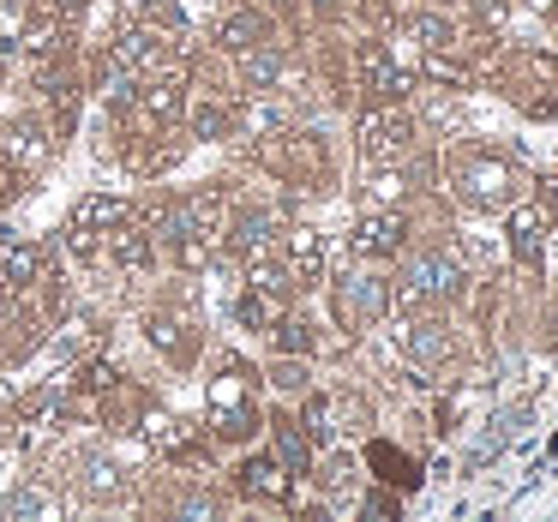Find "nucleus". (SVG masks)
Here are the masks:
<instances>
[{"label": "nucleus", "mask_w": 558, "mask_h": 522, "mask_svg": "<svg viewBox=\"0 0 558 522\" xmlns=\"http://www.w3.org/2000/svg\"><path fill=\"white\" fill-rule=\"evenodd\" d=\"M409 246H414V222L402 205L361 210V222H354V234H349V253L361 258V265H397Z\"/></svg>", "instance_id": "obj_5"}, {"label": "nucleus", "mask_w": 558, "mask_h": 522, "mask_svg": "<svg viewBox=\"0 0 558 522\" xmlns=\"http://www.w3.org/2000/svg\"><path fill=\"white\" fill-rule=\"evenodd\" d=\"M354 145H361V162H409L421 145V121L409 114V102H373L354 121Z\"/></svg>", "instance_id": "obj_3"}, {"label": "nucleus", "mask_w": 558, "mask_h": 522, "mask_svg": "<svg viewBox=\"0 0 558 522\" xmlns=\"http://www.w3.org/2000/svg\"><path fill=\"white\" fill-rule=\"evenodd\" d=\"M505 217H510V258H517L529 277H541V270H546V234H553L541 198H517Z\"/></svg>", "instance_id": "obj_6"}, {"label": "nucleus", "mask_w": 558, "mask_h": 522, "mask_svg": "<svg viewBox=\"0 0 558 522\" xmlns=\"http://www.w3.org/2000/svg\"><path fill=\"white\" fill-rule=\"evenodd\" d=\"M43 265H49V253H43V246L13 241V234L0 241V289H7V294H25L31 282L43 277Z\"/></svg>", "instance_id": "obj_8"}, {"label": "nucleus", "mask_w": 558, "mask_h": 522, "mask_svg": "<svg viewBox=\"0 0 558 522\" xmlns=\"http://www.w3.org/2000/svg\"><path fill=\"white\" fill-rule=\"evenodd\" d=\"M126 217H133V210H126L121 198H78L73 229H85V234H109V229H121Z\"/></svg>", "instance_id": "obj_18"}, {"label": "nucleus", "mask_w": 558, "mask_h": 522, "mask_svg": "<svg viewBox=\"0 0 558 522\" xmlns=\"http://www.w3.org/2000/svg\"><path fill=\"white\" fill-rule=\"evenodd\" d=\"M265 337L277 342V354H313L318 349V337H313V325H306V318H277Z\"/></svg>", "instance_id": "obj_20"}, {"label": "nucleus", "mask_w": 558, "mask_h": 522, "mask_svg": "<svg viewBox=\"0 0 558 522\" xmlns=\"http://www.w3.org/2000/svg\"><path fill=\"white\" fill-rule=\"evenodd\" d=\"M174 114H181V85H174V78H150V85L138 90V121L174 126Z\"/></svg>", "instance_id": "obj_15"}, {"label": "nucleus", "mask_w": 558, "mask_h": 522, "mask_svg": "<svg viewBox=\"0 0 558 522\" xmlns=\"http://www.w3.org/2000/svg\"><path fill=\"white\" fill-rule=\"evenodd\" d=\"M553 349H558V301H553Z\"/></svg>", "instance_id": "obj_28"}, {"label": "nucleus", "mask_w": 558, "mask_h": 522, "mask_svg": "<svg viewBox=\"0 0 558 522\" xmlns=\"http://www.w3.org/2000/svg\"><path fill=\"white\" fill-rule=\"evenodd\" d=\"M541 210H546V222H553V229H558V169H553V174H546V181H541Z\"/></svg>", "instance_id": "obj_25"}, {"label": "nucleus", "mask_w": 558, "mask_h": 522, "mask_svg": "<svg viewBox=\"0 0 558 522\" xmlns=\"http://www.w3.org/2000/svg\"><path fill=\"white\" fill-rule=\"evenodd\" d=\"M361 510H366V517H397L402 505H397V493H373V498H366Z\"/></svg>", "instance_id": "obj_26"}, {"label": "nucleus", "mask_w": 558, "mask_h": 522, "mask_svg": "<svg viewBox=\"0 0 558 522\" xmlns=\"http://www.w3.org/2000/svg\"><path fill=\"white\" fill-rule=\"evenodd\" d=\"M366 462H373V469H378V481H385V486H397V493H414V486H421V462H414V457H402L397 445H385V438H373V445H366Z\"/></svg>", "instance_id": "obj_14"}, {"label": "nucleus", "mask_w": 558, "mask_h": 522, "mask_svg": "<svg viewBox=\"0 0 558 522\" xmlns=\"http://www.w3.org/2000/svg\"><path fill=\"white\" fill-rule=\"evenodd\" d=\"M85 486L97 498H121V474H114V462H90L85 469Z\"/></svg>", "instance_id": "obj_23"}, {"label": "nucleus", "mask_w": 558, "mask_h": 522, "mask_svg": "<svg viewBox=\"0 0 558 522\" xmlns=\"http://www.w3.org/2000/svg\"><path fill=\"white\" fill-rule=\"evenodd\" d=\"M445 181H450V193H457L462 210L493 217V210H510L517 198H529V162H522L517 150H505V145L469 138V145L445 150Z\"/></svg>", "instance_id": "obj_1"}, {"label": "nucleus", "mask_w": 558, "mask_h": 522, "mask_svg": "<svg viewBox=\"0 0 558 522\" xmlns=\"http://www.w3.org/2000/svg\"><path fill=\"white\" fill-rule=\"evenodd\" d=\"M217 43H222L229 54H246V49H258V43H270V19L253 13V7H234V13H222Z\"/></svg>", "instance_id": "obj_11"}, {"label": "nucleus", "mask_w": 558, "mask_h": 522, "mask_svg": "<svg viewBox=\"0 0 558 522\" xmlns=\"http://www.w3.org/2000/svg\"><path fill=\"white\" fill-rule=\"evenodd\" d=\"M114 66L121 73H157L162 66V37L157 31H121V43H114Z\"/></svg>", "instance_id": "obj_13"}, {"label": "nucleus", "mask_w": 558, "mask_h": 522, "mask_svg": "<svg viewBox=\"0 0 558 522\" xmlns=\"http://www.w3.org/2000/svg\"><path fill=\"white\" fill-rule=\"evenodd\" d=\"M282 246H289V277L294 289H318V277H325V241H318L313 222H294V229H282Z\"/></svg>", "instance_id": "obj_7"}, {"label": "nucleus", "mask_w": 558, "mask_h": 522, "mask_svg": "<svg viewBox=\"0 0 558 522\" xmlns=\"http://www.w3.org/2000/svg\"><path fill=\"white\" fill-rule=\"evenodd\" d=\"M306 7H313V13H325V19H330V13H342V0H306Z\"/></svg>", "instance_id": "obj_27"}, {"label": "nucleus", "mask_w": 558, "mask_h": 522, "mask_svg": "<svg viewBox=\"0 0 558 522\" xmlns=\"http://www.w3.org/2000/svg\"><path fill=\"white\" fill-rule=\"evenodd\" d=\"M282 126H289V114H282V102H246L241 114H234V133L229 138H277Z\"/></svg>", "instance_id": "obj_16"}, {"label": "nucleus", "mask_w": 558, "mask_h": 522, "mask_svg": "<svg viewBox=\"0 0 558 522\" xmlns=\"http://www.w3.org/2000/svg\"><path fill=\"white\" fill-rule=\"evenodd\" d=\"M289 481H294V474L282 469L277 457H253L241 469V493L246 498H270V505H289Z\"/></svg>", "instance_id": "obj_12"}, {"label": "nucleus", "mask_w": 558, "mask_h": 522, "mask_svg": "<svg viewBox=\"0 0 558 522\" xmlns=\"http://www.w3.org/2000/svg\"><path fill=\"white\" fill-rule=\"evenodd\" d=\"M469 294V265L450 253L445 241H426L402 253V270L390 282V313H421V306H450Z\"/></svg>", "instance_id": "obj_2"}, {"label": "nucleus", "mask_w": 558, "mask_h": 522, "mask_svg": "<svg viewBox=\"0 0 558 522\" xmlns=\"http://www.w3.org/2000/svg\"><path fill=\"white\" fill-rule=\"evenodd\" d=\"M270 445H277V462L282 469L294 474V481H301V474H313V433H306L301 421H270Z\"/></svg>", "instance_id": "obj_10"}, {"label": "nucleus", "mask_w": 558, "mask_h": 522, "mask_svg": "<svg viewBox=\"0 0 558 522\" xmlns=\"http://www.w3.org/2000/svg\"><path fill=\"white\" fill-rule=\"evenodd\" d=\"M282 306H289V301H277V294L253 289V282H246V289L234 294V318H241L246 330H270V325L282 318Z\"/></svg>", "instance_id": "obj_17"}, {"label": "nucleus", "mask_w": 558, "mask_h": 522, "mask_svg": "<svg viewBox=\"0 0 558 522\" xmlns=\"http://www.w3.org/2000/svg\"><path fill=\"white\" fill-rule=\"evenodd\" d=\"M193 133L198 138H229L234 133V114L217 109V102H198V109H193Z\"/></svg>", "instance_id": "obj_21"}, {"label": "nucleus", "mask_w": 558, "mask_h": 522, "mask_svg": "<svg viewBox=\"0 0 558 522\" xmlns=\"http://www.w3.org/2000/svg\"><path fill=\"white\" fill-rule=\"evenodd\" d=\"M318 486H325V493H342V486H354V462H349V457H330L325 474H318Z\"/></svg>", "instance_id": "obj_24"}, {"label": "nucleus", "mask_w": 558, "mask_h": 522, "mask_svg": "<svg viewBox=\"0 0 558 522\" xmlns=\"http://www.w3.org/2000/svg\"><path fill=\"white\" fill-rule=\"evenodd\" d=\"M61 7H85V0H61Z\"/></svg>", "instance_id": "obj_30"}, {"label": "nucleus", "mask_w": 558, "mask_h": 522, "mask_svg": "<svg viewBox=\"0 0 558 522\" xmlns=\"http://www.w3.org/2000/svg\"><path fill=\"white\" fill-rule=\"evenodd\" d=\"M277 234H282V217L270 205H241V210H234V253H241V258L270 253Z\"/></svg>", "instance_id": "obj_9"}, {"label": "nucleus", "mask_w": 558, "mask_h": 522, "mask_svg": "<svg viewBox=\"0 0 558 522\" xmlns=\"http://www.w3.org/2000/svg\"><path fill=\"white\" fill-rule=\"evenodd\" d=\"M210 426L222 438H253L258 433V409L253 402H210Z\"/></svg>", "instance_id": "obj_19"}, {"label": "nucleus", "mask_w": 558, "mask_h": 522, "mask_svg": "<svg viewBox=\"0 0 558 522\" xmlns=\"http://www.w3.org/2000/svg\"><path fill=\"white\" fill-rule=\"evenodd\" d=\"M330 306H337V325L361 337V330H373V325L390 318V277L378 265L342 270V277L330 282Z\"/></svg>", "instance_id": "obj_4"}, {"label": "nucleus", "mask_w": 558, "mask_h": 522, "mask_svg": "<svg viewBox=\"0 0 558 522\" xmlns=\"http://www.w3.org/2000/svg\"><path fill=\"white\" fill-rule=\"evenodd\" d=\"M270 385H277L282 397H301V390H306V366L301 361H277V366H270Z\"/></svg>", "instance_id": "obj_22"}, {"label": "nucleus", "mask_w": 558, "mask_h": 522, "mask_svg": "<svg viewBox=\"0 0 558 522\" xmlns=\"http://www.w3.org/2000/svg\"><path fill=\"white\" fill-rule=\"evenodd\" d=\"M270 7H282V13H289V7H294V0H270Z\"/></svg>", "instance_id": "obj_29"}]
</instances>
